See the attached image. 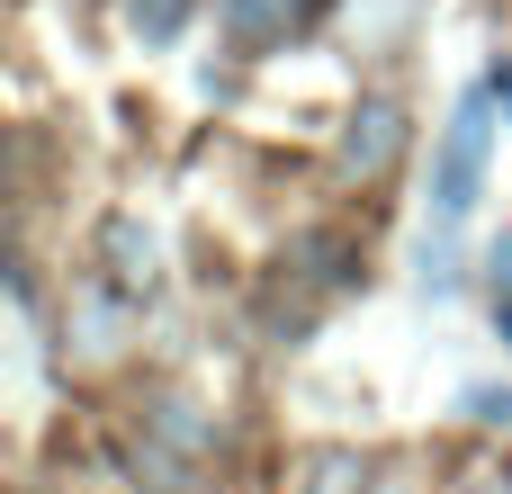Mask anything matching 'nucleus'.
Masks as SVG:
<instances>
[{
  "label": "nucleus",
  "mask_w": 512,
  "mask_h": 494,
  "mask_svg": "<svg viewBox=\"0 0 512 494\" xmlns=\"http://www.w3.org/2000/svg\"><path fill=\"white\" fill-rule=\"evenodd\" d=\"M495 81H477V90H459V108H450V126H441V153H432V225L441 234H459L468 225V207H477V180H486V144H495Z\"/></svg>",
  "instance_id": "nucleus-1"
},
{
  "label": "nucleus",
  "mask_w": 512,
  "mask_h": 494,
  "mask_svg": "<svg viewBox=\"0 0 512 494\" xmlns=\"http://www.w3.org/2000/svg\"><path fill=\"white\" fill-rule=\"evenodd\" d=\"M216 450V423L198 414V405H144V423H135V477L144 494H198V459Z\"/></svg>",
  "instance_id": "nucleus-2"
},
{
  "label": "nucleus",
  "mask_w": 512,
  "mask_h": 494,
  "mask_svg": "<svg viewBox=\"0 0 512 494\" xmlns=\"http://www.w3.org/2000/svg\"><path fill=\"white\" fill-rule=\"evenodd\" d=\"M90 270H99V288H117L126 306H144L153 288H162V234L144 225V216H99V243H90Z\"/></svg>",
  "instance_id": "nucleus-3"
},
{
  "label": "nucleus",
  "mask_w": 512,
  "mask_h": 494,
  "mask_svg": "<svg viewBox=\"0 0 512 494\" xmlns=\"http://www.w3.org/2000/svg\"><path fill=\"white\" fill-rule=\"evenodd\" d=\"M342 180H360V189H378L396 162H405V108L396 99H360L351 108V126H342Z\"/></svg>",
  "instance_id": "nucleus-4"
},
{
  "label": "nucleus",
  "mask_w": 512,
  "mask_h": 494,
  "mask_svg": "<svg viewBox=\"0 0 512 494\" xmlns=\"http://www.w3.org/2000/svg\"><path fill=\"white\" fill-rule=\"evenodd\" d=\"M306 18H315V0H216V27H225L243 54H270V45H288Z\"/></svg>",
  "instance_id": "nucleus-5"
},
{
  "label": "nucleus",
  "mask_w": 512,
  "mask_h": 494,
  "mask_svg": "<svg viewBox=\"0 0 512 494\" xmlns=\"http://www.w3.org/2000/svg\"><path fill=\"white\" fill-rule=\"evenodd\" d=\"M378 486L369 468H360V450H342V441H315V450H297L288 459V477H279V494H360Z\"/></svg>",
  "instance_id": "nucleus-6"
},
{
  "label": "nucleus",
  "mask_w": 512,
  "mask_h": 494,
  "mask_svg": "<svg viewBox=\"0 0 512 494\" xmlns=\"http://www.w3.org/2000/svg\"><path fill=\"white\" fill-rule=\"evenodd\" d=\"M126 315H135V306H126L117 288H81V315H72L63 333L81 342V360H117V342H126Z\"/></svg>",
  "instance_id": "nucleus-7"
},
{
  "label": "nucleus",
  "mask_w": 512,
  "mask_h": 494,
  "mask_svg": "<svg viewBox=\"0 0 512 494\" xmlns=\"http://www.w3.org/2000/svg\"><path fill=\"white\" fill-rule=\"evenodd\" d=\"M126 27H135L144 45H171V36L189 27V0H126Z\"/></svg>",
  "instance_id": "nucleus-8"
},
{
  "label": "nucleus",
  "mask_w": 512,
  "mask_h": 494,
  "mask_svg": "<svg viewBox=\"0 0 512 494\" xmlns=\"http://www.w3.org/2000/svg\"><path fill=\"white\" fill-rule=\"evenodd\" d=\"M459 405H468V423H504L512 432V387H468Z\"/></svg>",
  "instance_id": "nucleus-9"
},
{
  "label": "nucleus",
  "mask_w": 512,
  "mask_h": 494,
  "mask_svg": "<svg viewBox=\"0 0 512 494\" xmlns=\"http://www.w3.org/2000/svg\"><path fill=\"white\" fill-rule=\"evenodd\" d=\"M369 494H414V477H405V468H387V477H378Z\"/></svg>",
  "instance_id": "nucleus-10"
},
{
  "label": "nucleus",
  "mask_w": 512,
  "mask_h": 494,
  "mask_svg": "<svg viewBox=\"0 0 512 494\" xmlns=\"http://www.w3.org/2000/svg\"><path fill=\"white\" fill-rule=\"evenodd\" d=\"M495 288H512V234L495 243Z\"/></svg>",
  "instance_id": "nucleus-11"
},
{
  "label": "nucleus",
  "mask_w": 512,
  "mask_h": 494,
  "mask_svg": "<svg viewBox=\"0 0 512 494\" xmlns=\"http://www.w3.org/2000/svg\"><path fill=\"white\" fill-rule=\"evenodd\" d=\"M495 333L512 342V288H495Z\"/></svg>",
  "instance_id": "nucleus-12"
},
{
  "label": "nucleus",
  "mask_w": 512,
  "mask_h": 494,
  "mask_svg": "<svg viewBox=\"0 0 512 494\" xmlns=\"http://www.w3.org/2000/svg\"><path fill=\"white\" fill-rule=\"evenodd\" d=\"M198 494H207V486H198Z\"/></svg>",
  "instance_id": "nucleus-13"
}]
</instances>
